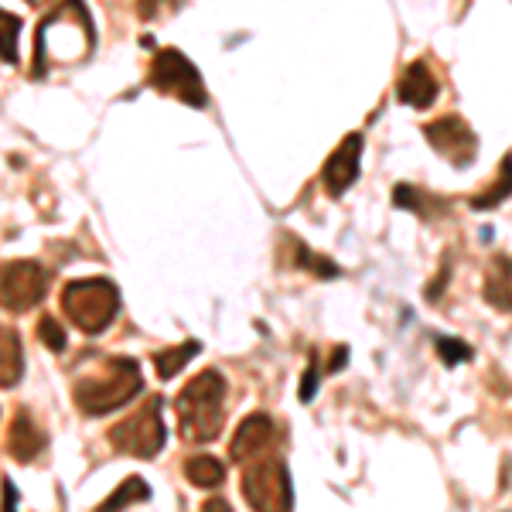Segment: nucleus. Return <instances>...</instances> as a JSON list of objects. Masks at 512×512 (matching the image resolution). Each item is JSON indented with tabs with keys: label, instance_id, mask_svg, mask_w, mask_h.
<instances>
[{
	"label": "nucleus",
	"instance_id": "obj_1",
	"mask_svg": "<svg viewBox=\"0 0 512 512\" xmlns=\"http://www.w3.org/2000/svg\"><path fill=\"white\" fill-rule=\"evenodd\" d=\"M140 390H144L140 362L130 359V355H110L72 383V400L86 417H106L113 410L127 407Z\"/></svg>",
	"mask_w": 512,
	"mask_h": 512
},
{
	"label": "nucleus",
	"instance_id": "obj_2",
	"mask_svg": "<svg viewBox=\"0 0 512 512\" xmlns=\"http://www.w3.org/2000/svg\"><path fill=\"white\" fill-rule=\"evenodd\" d=\"M178 434L188 444H209L226 424V379L219 369H205L181 386L178 400Z\"/></svg>",
	"mask_w": 512,
	"mask_h": 512
},
{
	"label": "nucleus",
	"instance_id": "obj_3",
	"mask_svg": "<svg viewBox=\"0 0 512 512\" xmlns=\"http://www.w3.org/2000/svg\"><path fill=\"white\" fill-rule=\"evenodd\" d=\"M62 311L82 335H103L120 311V291L106 277L69 280L62 291Z\"/></svg>",
	"mask_w": 512,
	"mask_h": 512
},
{
	"label": "nucleus",
	"instance_id": "obj_4",
	"mask_svg": "<svg viewBox=\"0 0 512 512\" xmlns=\"http://www.w3.org/2000/svg\"><path fill=\"white\" fill-rule=\"evenodd\" d=\"M243 499L253 509H291L294 506V485L284 458L277 451L260 454V458L243 465Z\"/></svg>",
	"mask_w": 512,
	"mask_h": 512
},
{
	"label": "nucleus",
	"instance_id": "obj_5",
	"mask_svg": "<svg viewBox=\"0 0 512 512\" xmlns=\"http://www.w3.org/2000/svg\"><path fill=\"white\" fill-rule=\"evenodd\" d=\"M161 396H147L130 417L110 427V444L130 458H154L164 448V420H161Z\"/></svg>",
	"mask_w": 512,
	"mask_h": 512
},
{
	"label": "nucleus",
	"instance_id": "obj_6",
	"mask_svg": "<svg viewBox=\"0 0 512 512\" xmlns=\"http://www.w3.org/2000/svg\"><path fill=\"white\" fill-rule=\"evenodd\" d=\"M158 93H168L175 96L178 103H188L195 110H205L209 106V93H205V82L198 76L195 62L188 59L185 52L178 48H161L151 62V76H147Z\"/></svg>",
	"mask_w": 512,
	"mask_h": 512
},
{
	"label": "nucleus",
	"instance_id": "obj_7",
	"mask_svg": "<svg viewBox=\"0 0 512 512\" xmlns=\"http://www.w3.org/2000/svg\"><path fill=\"white\" fill-rule=\"evenodd\" d=\"M52 284V270L38 260H7L0 263V308L11 315L38 308Z\"/></svg>",
	"mask_w": 512,
	"mask_h": 512
},
{
	"label": "nucleus",
	"instance_id": "obj_8",
	"mask_svg": "<svg viewBox=\"0 0 512 512\" xmlns=\"http://www.w3.org/2000/svg\"><path fill=\"white\" fill-rule=\"evenodd\" d=\"M424 137L437 154H444V158H448L451 164H458V168H468L478 154L475 130L468 127L461 117H441V120L427 123Z\"/></svg>",
	"mask_w": 512,
	"mask_h": 512
},
{
	"label": "nucleus",
	"instance_id": "obj_9",
	"mask_svg": "<svg viewBox=\"0 0 512 512\" xmlns=\"http://www.w3.org/2000/svg\"><path fill=\"white\" fill-rule=\"evenodd\" d=\"M277 441H280V431H277L274 417L250 414L236 427L233 444H229V458H233L236 465H246V461L260 458V454L277 451Z\"/></svg>",
	"mask_w": 512,
	"mask_h": 512
},
{
	"label": "nucleus",
	"instance_id": "obj_10",
	"mask_svg": "<svg viewBox=\"0 0 512 512\" xmlns=\"http://www.w3.org/2000/svg\"><path fill=\"white\" fill-rule=\"evenodd\" d=\"M359 164H362V134H349L332 151V158L325 161V171H321L325 192L332 198L349 192L355 178H359Z\"/></svg>",
	"mask_w": 512,
	"mask_h": 512
},
{
	"label": "nucleus",
	"instance_id": "obj_11",
	"mask_svg": "<svg viewBox=\"0 0 512 512\" xmlns=\"http://www.w3.org/2000/svg\"><path fill=\"white\" fill-rule=\"evenodd\" d=\"M437 93H441V82H437L434 69L427 62H410L403 69L400 82H396V99L414 106V110H427L437 99Z\"/></svg>",
	"mask_w": 512,
	"mask_h": 512
},
{
	"label": "nucleus",
	"instance_id": "obj_12",
	"mask_svg": "<svg viewBox=\"0 0 512 512\" xmlns=\"http://www.w3.org/2000/svg\"><path fill=\"white\" fill-rule=\"evenodd\" d=\"M45 448H48L45 431L35 424V417L28 410H18L11 420V431H7V451H11V458L21 461V465H31Z\"/></svg>",
	"mask_w": 512,
	"mask_h": 512
},
{
	"label": "nucleus",
	"instance_id": "obj_13",
	"mask_svg": "<svg viewBox=\"0 0 512 512\" xmlns=\"http://www.w3.org/2000/svg\"><path fill=\"white\" fill-rule=\"evenodd\" d=\"M485 301L499 311H512V256H495L485 270Z\"/></svg>",
	"mask_w": 512,
	"mask_h": 512
},
{
	"label": "nucleus",
	"instance_id": "obj_14",
	"mask_svg": "<svg viewBox=\"0 0 512 512\" xmlns=\"http://www.w3.org/2000/svg\"><path fill=\"white\" fill-rule=\"evenodd\" d=\"M24 376V349L21 335L11 325H0V390H11L18 386Z\"/></svg>",
	"mask_w": 512,
	"mask_h": 512
},
{
	"label": "nucleus",
	"instance_id": "obj_15",
	"mask_svg": "<svg viewBox=\"0 0 512 512\" xmlns=\"http://www.w3.org/2000/svg\"><path fill=\"white\" fill-rule=\"evenodd\" d=\"M185 475L195 489H219L226 482V465L219 458H212V454H192L185 461Z\"/></svg>",
	"mask_w": 512,
	"mask_h": 512
},
{
	"label": "nucleus",
	"instance_id": "obj_16",
	"mask_svg": "<svg viewBox=\"0 0 512 512\" xmlns=\"http://www.w3.org/2000/svg\"><path fill=\"white\" fill-rule=\"evenodd\" d=\"M198 352H202V345H198L195 338H188V342L175 345V349H158V352H154V369H158L161 379H175L181 369H185L188 362L195 359Z\"/></svg>",
	"mask_w": 512,
	"mask_h": 512
},
{
	"label": "nucleus",
	"instance_id": "obj_17",
	"mask_svg": "<svg viewBox=\"0 0 512 512\" xmlns=\"http://www.w3.org/2000/svg\"><path fill=\"white\" fill-rule=\"evenodd\" d=\"M151 499V489H147L144 478L130 475L123 478V482L117 485V492L110 495V499H103V506L99 509H123V506H137V502H147Z\"/></svg>",
	"mask_w": 512,
	"mask_h": 512
},
{
	"label": "nucleus",
	"instance_id": "obj_18",
	"mask_svg": "<svg viewBox=\"0 0 512 512\" xmlns=\"http://www.w3.org/2000/svg\"><path fill=\"white\" fill-rule=\"evenodd\" d=\"M18 38H21V18L0 7V59L7 65L18 62Z\"/></svg>",
	"mask_w": 512,
	"mask_h": 512
},
{
	"label": "nucleus",
	"instance_id": "obj_19",
	"mask_svg": "<svg viewBox=\"0 0 512 512\" xmlns=\"http://www.w3.org/2000/svg\"><path fill=\"white\" fill-rule=\"evenodd\" d=\"M509 192H512V154H509V158H502V168H499V178H495V188H492V192H489V195L472 198V209H478V212L492 209V205L506 202Z\"/></svg>",
	"mask_w": 512,
	"mask_h": 512
},
{
	"label": "nucleus",
	"instance_id": "obj_20",
	"mask_svg": "<svg viewBox=\"0 0 512 512\" xmlns=\"http://www.w3.org/2000/svg\"><path fill=\"white\" fill-rule=\"evenodd\" d=\"M393 202L400 205V209H410V212H417V216H431L427 212V205H441L437 198H427L420 188H414V185H396V192H393Z\"/></svg>",
	"mask_w": 512,
	"mask_h": 512
},
{
	"label": "nucleus",
	"instance_id": "obj_21",
	"mask_svg": "<svg viewBox=\"0 0 512 512\" xmlns=\"http://www.w3.org/2000/svg\"><path fill=\"white\" fill-rule=\"evenodd\" d=\"M294 253H297V267H304V270H311V274H318V277H338L342 270L335 267L328 256H318V253H311L304 243H297L294 239Z\"/></svg>",
	"mask_w": 512,
	"mask_h": 512
},
{
	"label": "nucleus",
	"instance_id": "obj_22",
	"mask_svg": "<svg viewBox=\"0 0 512 512\" xmlns=\"http://www.w3.org/2000/svg\"><path fill=\"white\" fill-rule=\"evenodd\" d=\"M38 338L45 342V349H52V352H65V345H69V335H65L62 321L52 315H45L38 321Z\"/></svg>",
	"mask_w": 512,
	"mask_h": 512
},
{
	"label": "nucleus",
	"instance_id": "obj_23",
	"mask_svg": "<svg viewBox=\"0 0 512 512\" xmlns=\"http://www.w3.org/2000/svg\"><path fill=\"white\" fill-rule=\"evenodd\" d=\"M437 355L444 359V366H458V362L472 359V349L461 338H437Z\"/></svg>",
	"mask_w": 512,
	"mask_h": 512
},
{
	"label": "nucleus",
	"instance_id": "obj_24",
	"mask_svg": "<svg viewBox=\"0 0 512 512\" xmlns=\"http://www.w3.org/2000/svg\"><path fill=\"white\" fill-rule=\"evenodd\" d=\"M181 7V0H137V14L144 21H158V18H168Z\"/></svg>",
	"mask_w": 512,
	"mask_h": 512
},
{
	"label": "nucleus",
	"instance_id": "obj_25",
	"mask_svg": "<svg viewBox=\"0 0 512 512\" xmlns=\"http://www.w3.org/2000/svg\"><path fill=\"white\" fill-rule=\"evenodd\" d=\"M318 355H311V366L308 373H304V383H301V400L311 403V396H315V386H318Z\"/></svg>",
	"mask_w": 512,
	"mask_h": 512
},
{
	"label": "nucleus",
	"instance_id": "obj_26",
	"mask_svg": "<svg viewBox=\"0 0 512 512\" xmlns=\"http://www.w3.org/2000/svg\"><path fill=\"white\" fill-rule=\"evenodd\" d=\"M14 502H18V492H14L11 478H4V509H14Z\"/></svg>",
	"mask_w": 512,
	"mask_h": 512
},
{
	"label": "nucleus",
	"instance_id": "obj_27",
	"mask_svg": "<svg viewBox=\"0 0 512 512\" xmlns=\"http://www.w3.org/2000/svg\"><path fill=\"white\" fill-rule=\"evenodd\" d=\"M205 509H229V502H222V499H216V502H205Z\"/></svg>",
	"mask_w": 512,
	"mask_h": 512
},
{
	"label": "nucleus",
	"instance_id": "obj_28",
	"mask_svg": "<svg viewBox=\"0 0 512 512\" xmlns=\"http://www.w3.org/2000/svg\"><path fill=\"white\" fill-rule=\"evenodd\" d=\"M24 4H28V7H45L48 0H24Z\"/></svg>",
	"mask_w": 512,
	"mask_h": 512
}]
</instances>
